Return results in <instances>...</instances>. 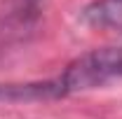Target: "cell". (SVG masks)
Listing matches in <instances>:
<instances>
[{
  "label": "cell",
  "instance_id": "6da1fadb",
  "mask_svg": "<svg viewBox=\"0 0 122 119\" xmlns=\"http://www.w3.org/2000/svg\"><path fill=\"white\" fill-rule=\"evenodd\" d=\"M63 93H77L106 87L110 82L122 79V47H103L92 49L77 56L66 65V70L56 77Z\"/></svg>",
  "mask_w": 122,
  "mask_h": 119
},
{
  "label": "cell",
  "instance_id": "7a4b0ae2",
  "mask_svg": "<svg viewBox=\"0 0 122 119\" xmlns=\"http://www.w3.org/2000/svg\"><path fill=\"white\" fill-rule=\"evenodd\" d=\"M66 96L59 79L28 82V84H0V101H45Z\"/></svg>",
  "mask_w": 122,
  "mask_h": 119
},
{
  "label": "cell",
  "instance_id": "3957f363",
  "mask_svg": "<svg viewBox=\"0 0 122 119\" xmlns=\"http://www.w3.org/2000/svg\"><path fill=\"white\" fill-rule=\"evenodd\" d=\"M82 19L94 28H106L122 35V0H94L82 9Z\"/></svg>",
  "mask_w": 122,
  "mask_h": 119
}]
</instances>
